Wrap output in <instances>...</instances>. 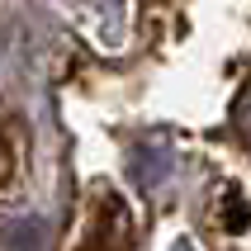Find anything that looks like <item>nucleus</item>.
Returning a JSON list of instances; mask_svg holds the SVG:
<instances>
[{"mask_svg": "<svg viewBox=\"0 0 251 251\" xmlns=\"http://www.w3.org/2000/svg\"><path fill=\"white\" fill-rule=\"evenodd\" d=\"M223 227H227V232H242V227H247V209H242V195H237V190H227V195H223Z\"/></svg>", "mask_w": 251, "mask_h": 251, "instance_id": "nucleus-2", "label": "nucleus"}, {"mask_svg": "<svg viewBox=\"0 0 251 251\" xmlns=\"http://www.w3.org/2000/svg\"><path fill=\"white\" fill-rule=\"evenodd\" d=\"M138 247V223H133V209L124 204V195L114 190H100L95 204H90V227H85V242L76 251H133Z\"/></svg>", "mask_w": 251, "mask_h": 251, "instance_id": "nucleus-1", "label": "nucleus"}, {"mask_svg": "<svg viewBox=\"0 0 251 251\" xmlns=\"http://www.w3.org/2000/svg\"><path fill=\"white\" fill-rule=\"evenodd\" d=\"M10 171H14V152L5 147V142H0V185L10 180Z\"/></svg>", "mask_w": 251, "mask_h": 251, "instance_id": "nucleus-3", "label": "nucleus"}]
</instances>
